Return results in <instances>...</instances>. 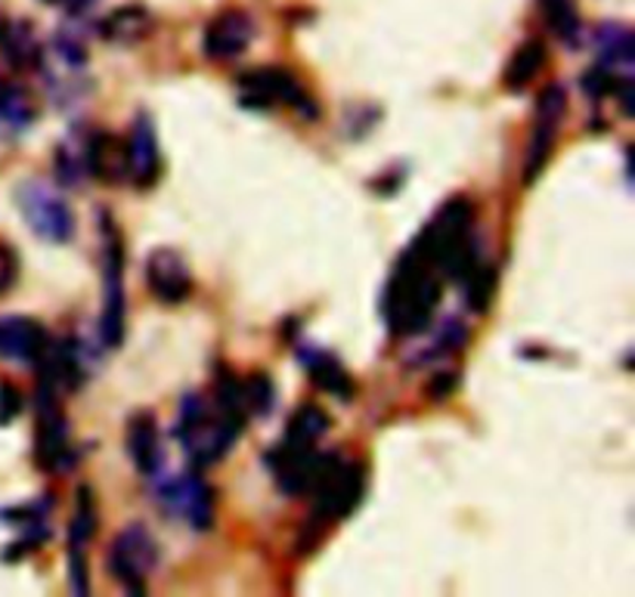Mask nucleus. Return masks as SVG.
Listing matches in <instances>:
<instances>
[{
	"instance_id": "3",
	"label": "nucleus",
	"mask_w": 635,
	"mask_h": 597,
	"mask_svg": "<svg viewBox=\"0 0 635 597\" xmlns=\"http://www.w3.org/2000/svg\"><path fill=\"white\" fill-rule=\"evenodd\" d=\"M366 489V474H363L360 461H342L338 455L328 461L323 477L316 480V486L310 493L316 495V511L310 514V527L301 532V551L320 545L323 532L332 523H338L344 517L357 511Z\"/></svg>"
},
{
	"instance_id": "23",
	"label": "nucleus",
	"mask_w": 635,
	"mask_h": 597,
	"mask_svg": "<svg viewBox=\"0 0 635 597\" xmlns=\"http://www.w3.org/2000/svg\"><path fill=\"white\" fill-rule=\"evenodd\" d=\"M0 56L13 69H29L41 63V44L25 22H0Z\"/></svg>"
},
{
	"instance_id": "18",
	"label": "nucleus",
	"mask_w": 635,
	"mask_h": 597,
	"mask_svg": "<svg viewBox=\"0 0 635 597\" xmlns=\"http://www.w3.org/2000/svg\"><path fill=\"white\" fill-rule=\"evenodd\" d=\"M85 173L100 180L105 187H115L127 180V146L115 134L97 131L85 143Z\"/></svg>"
},
{
	"instance_id": "31",
	"label": "nucleus",
	"mask_w": 635,
	"mask_h": 597,
	"mask_svg": "<svg viewBox=\"0 0 635 597\" xmlns=\"http://www.w3.org/2000/svg\"><path fill=\"white\" fill-rule=\"evenodd\" d=\"M16 273H19L16 255H13V251L0 241V294L16 282Z\"/></svg>"
},
{
	"instance_id": "25",
	"label": "nucleus",
	"mask_w": 635,
	"mask_h": 597,
	"mask_svg": "<svg viewBox=\"0 0 635 597\" xmlns=\"http://www.w3.org/2000/svg\"><path fill=\"white\" fill-rule=\"evenodd\" d=\"M546 59H549V53H546V44L543 41H524L521 47L515 50V56L509 59V66H505V87L509 90H524V87L531 85L533 78L539 75V71L546 69Z\"/></svg>"
},
{
	"instance_id": "1",
	"label": "nucleus",
	"mask_w": 635,
	"mask_h": 597,
	"mask_svg": "<svg viewBox=\"0 0 635 597\" xmlns=\"http://www.w3.org/2000/svg\"><path fill=\"white\" fill-rule=\"evenodd\" d=\"M437 304L441 282L431 273V263L406 248L385 289V323L394 335H422L434 319Z\"/></svg>"
},
{
	"instance_id": "4",
	"label": "nucleus",
	"mask_w": 635,
	"mask_h": 597,
	"mask_svg": "<svg viewBox=\"0 0 635 597\" xmlns=\"http://www.w3.org/2000/svg\"><path fill=\"white\" fill-rule=\"evenodd\" d=\"M471 226H475V207H471L468 199L456 195V199H449L447 205L431 217L428 226L419 233V239L412 241L410 248L415 255L425 257L431 267L434 263L447 267L449 260L459 255L468 241L475 239Z\"/></svg>"
},
{
	"instance_id": "27",
	"label": "nucleus",
	"mask_w": 635,
	"mask_h": 597,
	"mask_svg": "<svg viewBox=\"0 0 635 597\" xmlns=\"http://www.w3.org/2000/svg\"><path fill=\"white\" fill-rule=\"evenodd\" d=\"M465 285H468V294H465L468 307L475 313H487V307L493 304V294H497V267L478 263L475 273L465 279Z\"/></svg>"
},
{
	"instance_id": "32",
	"label": "nucleus",
	"mask_w": 635,
	"mask_h": 597,
	"mask_svg": "<svg viewBox=\"0 0 635 597\" xmlns=\"http://www.w3.org/2000/svg\"><path fill=\"white\" fill-rule=\"evenodd\" d=\"M453 387H456V375L453 372H437V378L428 384V399H447L449 393H453Z\"/></svg>"
},
{
	"instance_id": "21",
	"label": "nucleus",
	"mask_w": 635,
	"mask_h": 597,
	"mask_svg": "<svg viewBox=\"0 0 635 597\" xmlns=\"http://www.w3.org/2000/svg\"><path fill=\"white\" fill-rule=\"evenodd\" d=\"M301 362H304V369H308L310 381L320 387V391H326L328 396H335V399H354V393H357V384H354V378L350 372L344 369L338 359L326 353V350H316V347H308V350H301L298 353Z\"/></svg>"
},
{
	"instance_id": "14",
	"label": "nucleus",
	"mask_w": 635,
	"mask_h": 597,
	"mask_svg": "<svg viewBox=\"0 0 635 597\" xmlns=\"http://www.w3.org/2000/svg\"><path fill=\"white\" fill-rule=\"evenodd\" d=\"M252 41H255V19L245 10H224L221 16L208 22L202 47H205L208 59L226 63V59H236L248 50Z\"/></svg>"
},
{
	"instance_id": "19",
	"label": "nucleus",
	"mask_w": 635,
	"mask_h": 597,
	"mask_svg": "<svg viewBox=\"0 0 635 597\" xmlns=\"http://www.w3.org/2000/svg\"><path fill=\"white\" fill-rule=\"evenodd\" d=\"M44 350H47V331L35 319H29V316L0 319V357L32 365Z\"/></svg>"
},
{
	"instance_id": "2",
	"label": "nucleus",
	"mask_w": 635,
	"mask_h": 597,
	"mask_svg": "<svg viewBox=\"0 0 635 597\" xmlns=\"http://www.w3.org/2000/svg\"><path fill=\"white\" fill-rule=\"evenodd\" d=\"M242 430L218 406H211L202 393H187L180 399L177 440L196 468H208L221 461L233 449Z\"/></svg>"
},
{
	"instance_id": "7",
	"label": "nucleus",
	"mask_w": 635,
	"mask_h": 597,
	"mask_svg": "<svg viewBox=\"0 0 635 597\" xmlns=\"http://www.w3.org/2000/svg\"><path fill=\"white\" fill-rule=\"evenodd\" d=\"M105 563H109V573L127 588V595H146V579L158 566V542L149 527L131 523L121 529L109 545Z\"/></svg>"
},
{
	"instance_id": "9",
	"label": "nucleus",
	"mask_w": 635,
	"mask_h": 597,
	"mask_svg": "<svg viewBox=\"0 0 635 597\" xmlns=\"http://www.w3.org/2000/svg\"><path fill=\"white\" fill-rule=\"evenodd\" d=\"M567 115V93L561 85H549L539 100H536V115H533V131L527 139V153H524V187H533L546 165H549L555 143H558V131Z\"/></svg>"
},
{
	"instance_id": "15",
	"label": "nucleus",
	"mask_w": 635,
	"mask_h": 597,
	"mask_svg": "<svg viewBox=\"0 0 635 597\" xmlns=\"http://www.w3.org/2000/svg\"><path fill=\"white\" fill-rule=\"evenodd\" d=\"M124 146H127V180H134V187L140 189L155 187V180L161 173V153H158L155 124L146 112H137L131 137L124 139Z\"/></svg>"
},
{
	"instance_id": "22",
	"label": "nucleus",
	"mask_w": 635,
	"mask_h": 597,
	"mask_svg": "<svg viewBox=\"0 0 635 597\" xmlns=\"http://www.w3.org/2000/svg\"><path fill=\"white\" fill-rule=\"evenodd\" d=\"M35 100L25 87L0 85V137H22L35 124Z\"/></svg>"
},
{
	"instance_id": "8",
	"label": "nucleus",
	"mask_w": 635,
	"mask_h": 597,
	"mask_svg": "<svg viewBox=\"0 0 635 597\" xmlns=\"http://www.w3.org/2000/svg\"><path fill=\"white\" fill-rule=\"evenodd\" d=\"M239 100L255 109H274V105H292L304 119H316L320 109L308 93V87L301 85L289 69H252L242 75L239 81Z\"/></svg>"
},
{
	"instance_id": "26",
	"label": "nucleus",
	"mask_w": 635,
	"mask_h": 597,
	"mask_svg": "<svg viewBox=\"0 0 635 597\" xmlns=\"http://www.w3.org/2000/svg\"><path fill=\"white\" fill-rule=\"evenodd\" d=\"M100 32L112 44H137L140 37L153 32V16L143 7H121L112 16L103 19Z\"/></svg>"
},
{
	"instance_id": "30",
	"label": "nucleus",
	"mask_w": 635,
	"mask_h": 597,
	"mask_svg": "<svg viewBox=\"0 0 635 597\" xmlns=\"http://www.w3.org/2000/svg\"><path fill=\"white\" fill-rule=\"evenodd\" d=\"M19 412H22V396L13 384H0V425H10L13 418H16Z\"/></svg>"
},
{
	"instance_id": "17",
	"label": "nucleus",
	"mask_w": 635,
	"mask_h": 597,
	"mask_svg": "<svg viewBox=\"0 0 635 597\" xmlns=\"http://www.w3.org/2000/svg\"><path fill=\"white\" fill-rule=\"evenodd\" d=\"M97 532V505H93V489L81 486L78 489V505H75V517L69 527V551H71V588L75 595H87L90 592V579H87V561L85 548Z\"/></svg>"
},
{
	"instance_id": "29",
	"label": "nucleus",
	"mask_w": 635,
	"mask_h": 597,
	"mask_svg": "<svg viewBox=\"0 0 635 597\" xmlns=\"http://www.w3.org/2000/svg\"><path fill=\"white\" fill-rule=\"evenodd\" d=\"M465 341H468V328L463 323H456L453 316H449L447 323L441 325V331H437V338H434V347H431L425 359H444L449 353H456V350H463Z\"/></svg>"
},
{
	"instance_id": "20",
	"label": "nucleus",
	"mask_w": 635,
	"mask_h": 597,
	"mask_svg": "<svg viewBox=\"0 0 635 597\" xmlns=\"http://www.w3.org/2000/svg\"><path fill=\"white\" fill-rule=\"evenodd\" d=\"M595 53H599V69L614 75L617 81H633L635 37L626 25L604 22L595 32Z\"/></svg>"
},
{
	"instance_id": "5",
	"label": "nucleus",
	"mask_w": 635,
	"mask_h": 597,
	"mask_svg": "<svg viewBox=\"0 0 635 597\" xmlns=\"http://www.w3.org/2000/svg\"><path fill=\"white\" fill-rule=\"evenodd\" d=\"M103 233V319H100V338L103 347L115 350L124 341V316H127V297H124V241L115 223L103 214L100 221Z\"/></svg>"
},
{
	"instance_id": "16",
	"label": "nucleus",
	"mask_w": 635,
	"mask_h": 597,
	"mask_svg": "<svg viewBox=\"0 0 635 597\" xmlns=\"http://www.w3.org/2000/svg\"><path fill=\"white\" fill-rule=\"evenodd\" d=\"M127 455L134 461L143 477H158L165 468V449H161V430L153 412H134L127 421Z\"/></svg>"
},
{
	"instance_id": "11",
	"label": "nucleus",
	"mask_w": 635,
	"mask_h": 597,
	"mask_svg": "<svg viewBox=\"0 0 635 597\" xmlns=\"http://www.w3.org/2000/svg\"><path fill=\"white\" fill-rule=\"evenodd\" d=\"M158 502L189 529L205 532L214 523V493L199 471H183L158 486Z\"/></svg>"
},
{
	"instance_id": "12",
	"label": "nucleus",
	"mask_w": 635,
	"mask_h": 597,
	"mask_svg": "<svg viewBox=\"0 0 635 597\" xmlns=\"http://www.w3.org/2000/svg\"><path fill=\"white\" fill-rule=\"evenodd\" d=\"M328 430V418L326 412L316 409V406H301V409L294 412L292 421L286 427V433H282V440L267 452V468H270V474L276 471H282V468H289L294 461H304L308 455L316 452V443L326 437Z\"/></svg>"
},
{
	"instance_id": "10",
	"label": "nucleus",
	"mask_w": 635,
	"mask_h": 597,
	"mask_svg": "<svg viewBox=\"0 0 635 597\" xmlns=\"http://www.w3.org/2000/svg\"><path fill=\"white\" fill-rule=\"evenodd\" d=\"M35 459L37 468L59 474L69 471L71 461V443H69V425L63 418L59 399H56V387L51 381L41 378L37 387V437H35Z\"/></svg>"
},
{
	"instance_id": "28",
	"label": "nucleus",
	"mask_w": 635,
	"mask_h": 597,
	"mask_svg": "<svg viewBox=\"0 0 635 597\" xmlns=\"http://www.w3.org/2000/svg\"><path fill=\"white\" fill-rule=\"evenodd\" d=\"M242 399H245L248 415H270L276 406L274 381L267 375H260V372L245 378V381H242Z\"/></svg>"
},
{
	"instance_id": "13",
	"label": "nucleus",
	"mask_w": 635,
	"mask_h": 597,
	"mask_svg": "<svg viewBox=\"0 0 635 597\" xmlns=\"http://www.w3.org/2000/svg\"><path fill=\"white\" fill-rule=\"evenodd\" d=\"M146 282L155 301L161 304H183L192 294V273H189L187 257L174 248H155L146 257Z\"/></svg>"
},
{
	"instance_id": "6",
	"label": "nucleus",
	"mask_w": 635,
	"mask_h": 597,
	"mask_svg": "<svg viewBox=\"0 0 635 597\" xmlns=\"http://www.w3.org/2000/svg\"><path fill=\"white\" fill-rule=\"evenodd\" d=\"M16 205L37 239L51 245H66L75 239V214L69 202L44 180H25L16 189Z\"/></svg>"
},
{
	"instance_id": "24",
	"label": "nucleus",
	"mask_w": 635,
	"mask_h": 597,
	"mask_svg": "<svg viewBox=\"0 0 635 597\" xmlns=\"http://www.w3.org/2000/svg\"><path fill=\"white\" fill-rule=\"evenodd\" d=\"M539 13L546 19L549 32L558 41H565L570 50L580 47L583 37V22H580V10L577 0H539Z\"/></svg>"
},
{
	"instance_id": "33",
	"label": "nucleus",
	"mask_w": 635,
	"mask_h": 597,
	"mask_svg": "<svg viewBox=\"0 0 635 597\" xmlns=\"http://www.w3.org/2000/svg\"><path fill=\"white\" fill-rule=\"evenodd\" d=\"M47 3H69V0H47Z\"/></svg>"
}]
</instances>
